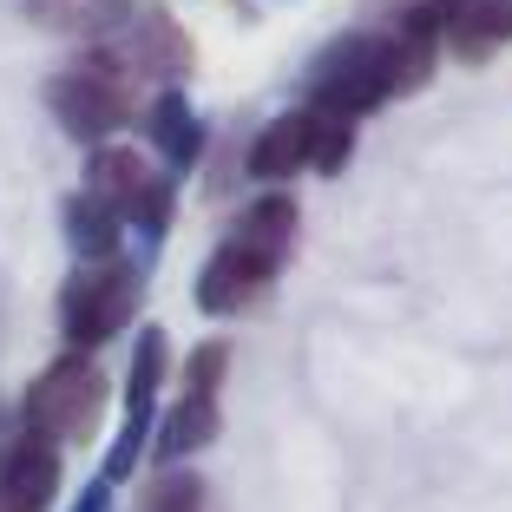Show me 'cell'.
<instances>
[{
	"label": "cell",
	"mask_w": 512,
	"mask_h": 512,
	"mask_svg": "<svg viewBox=\"0 0 512 512\" xmlns=\"http://www.w3.org/2000/svg\"><path fill=\"white\" fill-rule=\"evenodd\" d=\"M434 60H440V46L427 33L401 27V20L388 33H342L309 66V112H329V119L355 125L362 112L421 92L434 79Z\"/></svg>",
	"instance_id": "cell-1"
},
{
	"label": "cell",
	"mask_w": 512,
	"mask_h": 512,
	"mask_svg": "<svg viewBox=\"0 0 512 512\" xmlns=\"http://www.w3.org/2000/svg\"><path fill=\"white\" fill-rule=\"evenodd\" d=\"M289 243H296V197L270 191L256 197L250 211L230 224V237L211 250V263L197 270V309L204 316H243L270 296L276 270L289 263Z\"/></svg>",
	"instance_id": "cell-2"
},
{
	"label": "cell",
	"mask_w": 512,
	"mask_h": 512,
	"mask_svg": "<svg viewBox=\"0 0 512 512\" xmlns=\"http://www.w3.org/2000/svg\"><path fill=\"white\" fill-rule=\"evenodd\" d=\"M138 296H145V270L112 256V263H79L60 289V335L66 355H92L106 348L125 322L138 316Z\"/></svg>",
	"instance_id": "cell-3"
},
{
	"label": "cell",
	"mask_w": 512,
	"mask_h": 512,
	"mask_svg": "<svg viewBox=\"0 0 512 512\" xmlns=\"http://www.w3.org/2000/svg\"><path fill=\"white\" fill-rule=\"evenodd\" d=\"M46 106L79 145H112L119 125H132V106H138V86L106 60V53H79L73 66L46 79Z\"/></svg>",
	"instance_id": "cell-4"
},
{
	"label": "cell",
	"mask_w": 512,
	"mask_h": 512,
	"mask_svg": "<svg viewBox=\"0 0 512 512\" xmlns=\"http://www.w3.org/2000/svg\"><path fill=\"white\" fill-rule=\"evenodd\" d=\"M99 414H106V375H99V362H92V355H60V362H53L27 388V401H20L27 434L46 440V447L92 440Z\"/></svg>",
	"instance_id": "cell-5"
},
{
	"label": "cell",
	"mask_w": 512,
	"mask_h": 512,
	"mask_svg": "<svg viewBox=\"0 0 512 512\" xmlns=\"http://www.w3.org/2000/svg\"><path fill=\"white\" fill-rule=\"evenodd\" d=\"M99 53H106L132 86L138 79H178L184 66H191V40H184V27L165 7H132L125 27L112 33V46H99Z\"/></svg>",
	"instance_id": "cell-6"
},
{
	"label": "cell",
	"mask_w": 512,
	"mask_h": 512,
	"mask_svg": "<svg viewBox=\"0 0 512 512\" xmlns=\"http://www.w3.org/2000/svg\"><path fill=\"white\" fill-rule=\"evenodd\" d=\"M158 381H165V329H145L138 348H132V375H125V427H119V440H112V453H106V473H99L106 486H119L125 473L138 467V453H145Z\"/></svg>",
	"instance_id": "cell-7"
},
{
	"label": "cell",
	"mask_w": 512,
	"mask_h": 512,
	"mask_svg": "<svg viewBox=\"0 0 512 512\" xmlns=\"http://www.w3.org/2000/svg\"><path fill=\"white\" fill-rule=\"evenodd\" d=\"M60 493V447L14 434L0 447V512H46Z\"/></svg>",
	"instance_id": "cell-8"
},
{
	"label": "cell",
	"mask_w": 512,
	"mask_h": 512,
	"mask_svg": "<svg viewBox=\"0 0 512 512\" xmlns=\"http://www.w3.org/2000/svg\"><path fill=\"white\" fill-rule=\"evenodd\" d=\"M309 158H316V112L296 106V112H276V119L256 132L243 165H250L256 184H283V178H296V171H309Z\"/></svg>",
	"instance_id": "cell-9"
},
{
	"label": "cell",
	"mask_w": 512,
	"mask_h": 512,
	"mask_svg": "<svg viewBox=\"0 0 512 512\" xmlns=\"http://www.w3.org/2000/svg\"><path fill=\"white\" fill-rule=\"evenodd\" d=\"M158 178H165V171H151L145 151H132V145H92V158H86V191L99 197L106 211H119L125 224H132V211L151 197Z\"/></svg>",
	"instance_id": "cell-10"
},
{
	"label": "cell",
	"mask_w": 512,
	"mask_h": 512,
	"mask_svg": "<svg viewBox=\"0 0 512 512\" xmlns=\"http://www.w3.org/2000/svg\"><path fill=\"white\" fill-rule=\"evenodd\" d=\"M217 394H178V401L165 407V421H158V434H151V453L165 460V467H184L191 453H204L217 440Z\"/></svg>",
	"instance_id": "cell-11"
},
{
	"label": "cell",
	"mask_w": 512,
	"mask_h": 512,
	"mask_svg": "<svg viewBox=\"0 0 512 512\" xmlns=\"http://www.w3.org/2000/svg\"><path fill=\"white\" fill-rule=\"evenodd\" d=\"M138 0H27V20L60 40H112Z\"/></svg>",
	"instance_id": "cell-12"
},
{
	"label": "cell",
	"mask_w": 512,
	"mask_h": 512,
	"mask_svg": "<svg viewBox=\"0 0 512 512\" xmlns=\"http://www.w3.org/2000/svg\"><path fill=\"white\" fill-rule=\"evenodd\" d=\"M145 138H151V151L171 165V178L191 171L197 151H204V125H197V112H191L184 92H158V99L145 106Z\"/></svg>",
	"instance_id": "cell-13"
},
{
	"label": "cell",
	"mask_w": 512,
	"mask_h": 512,
	"mask_svg": "<svg viewBox=\"0 0 512 512\" xmlns=\"http://www.w3.org/2000/svg\"><path fill=\"white\" fill-rule=\"evenodd\" d=\"M66 243H73L79 263H112L125 243V217L106 211L92 191H73L66 197Z\"/></svg>",
	"instance_id": "cell-14"
},
{
	"label": "cell",
	"mask_w": 512,
	"mask_h": 512,
	"mask_svg": "<svg viewBox=\"0 0 512 512\" xmlns=\"http://www.w3.org/2000/svg\"><path fill=\"white\" fill-rule=\"evenodd\" d=\"M138 512H204V480H197L191 467H165L145 486Z\"/></svg>",
	"instance_id": "cell-15"
},
{
	"label": "cell",
	"mask_w": 512,
	"mask_h": 512,
	"mask_svg": "<svg viewBox=\"0 0 512 512\" xmlns=\"http://www.w3.org/2000/svg\"><path fill=\"white\" fill-rule=\"evenodd\" d=\"M224 368H230L224 342H197L191 362H184V394H217V388H224Z\"/></svg>",
	"instance_id": "cell-16"
},
{
	"label": "cell",
	"mask_w": 512,
	"mask_h": 512,
	"mask_svg": "<svg viewBox=\"0 0 512 512\" xmlns=\"http://www.w3.org/2000/svg\"><path fill=\"white\" fill-rule=\"evenodd\" d=\"M348 151H355V125H348V119H329V112H316V158H309V171H342Z\"/></svg>",
	"instance_id": "cell-17"
},
{
	"label": "cell",
	"mask_w": 512,
	"mask_h": 512,
	"mask_svg": "<svg viewBox=\"0 0 512 512\" xmlns=\"http://www.w3.org/2000/svg\"><path fill=\"white\" fill-rule=\"evenodd\" d=\"M106 499H112V486H106V480H92L86 493H79V506H73V512H106Z\"/></svg>",
	"instance_id": "cell-18"
}]
</instances>
